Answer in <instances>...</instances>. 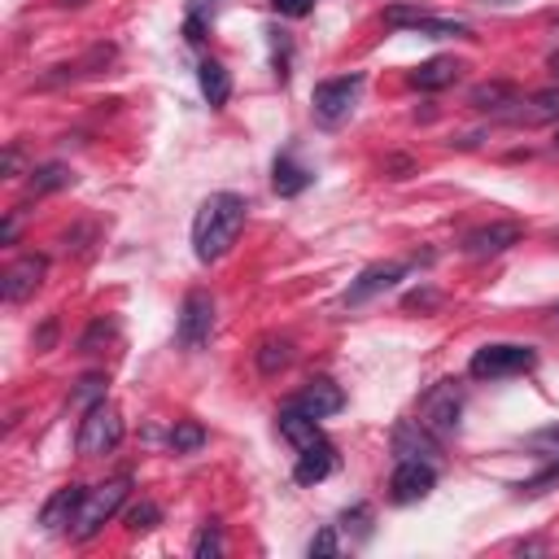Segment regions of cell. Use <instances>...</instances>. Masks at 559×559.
Returning <instances> with one entry per match:
<instances>
[{"instance_id": "6da1fadb", "label": "cell", "mask_w": 559, "mask_h": 559, "mask_svg": "<svg viewBox=\"0 0 559 559\" xmlns=\"http://www.w3.org/2000/svg\"><path fill=\"white\" fill-rule=\"evenodd\" d=\"M240 227H245V197H236V192L205 197L192 218V253L201 262H218L236 245Z\"/></svg>"}, {"instance_id": "7a4b0ae2", "label": "cell", "mask_w": 559, "mask_h": 559, "mask_svg": "<svg viewBox=\"0 0 559 559\" xmlns=\"http://www.w3.org/2000/svg\"><path fill=\"white\" fill-rule=\"evenodd\" d=\"M127 493H131V476H109V480L92 485L87 498H83V507H79V515H74V524H70V537L74 542H92L122 511Z\"/></svg>"}, {"instance_id": "3957f363", "label": "cell", "mask_w": 559, "mask_h": 559, "mask_svg": "<svg viewBox=\"0 0 559 559\" xmlns=\"http://www.w3.org/2000/svg\"><path fill=\"white\" fill-rule=\"evenodd\" d=\"M533 367H537V349L498 341V345H480V349L472 354L467 376H472V380H507V376H524V371H533Z\"/></svg>"}, {"instance_id": "277c9868", "label": "cell", "mask_w": 559, "mask_h": 559, "mask_svg": "<svg viewBox=\"0 0 559 559\" xmlns=\"http://www.w3.org/2000/svg\"><path fill=\"white\" fill-rule=\"evenodd\" d=\"M118 441H122V415L100 397L96 406H87V411H83L74 445H79V454H83V459H100V454L118 450Z\"/></svg>"}, {"instance_id": "5b68a950", "label": "cell", "mask_w": 559, "mask_h": 559, "mask_svg": "<svg viewBox=\"0 0 559 559\" xmlns=\"http://www.w3.org/2000/svg\"><path fill=\"white\" fill-rule=\"evenodd\" d=\"M358 92H362V74L323 79V83L314 87V118H319L323 127L345 122V118H349V109H354V100H358Z\"/></svg>"}, {"instance_id": "8992f818", "label": "cell", "mask_w": 559, "mask_h": 559, "mask_svg": "<svg viewBox=\"0 0 559 559\" xmlns=\"http://www.w3.org/2000/svg\"><path fill=\"white\" fill-rule=\"evenodd\" d=\"M459 411H463V389H459V380H441V384H432V389L424 393V402H419V424L432 428L437 437H445V432H454Z\"/></svg>"}, {"instance_id": "52a82bcc", "label": "cell", "mask_w": 559, "mask_h": 559, "mask_svg": "<svg viewBox=\"0 0 559 559\" xmlns=\"http://www.w3.org/2000/svg\"><path fill=\"white\" fill-rule=\"evenodd\" d=\"M210 332H214V297H210L205 288H192V293L183 297V306H179V328H175V336H179L183 349H201V345L210 341Z\"/></svg>"}, {"instance_id": "ba28073f", "label": "cell", "mask_w": 559, "mask_h": 559, "mask_svg": "<svg viewBox=\"0 0 559 559\" xmlns=\"http://www.w3.org/2000/svg\"><path fill=\"white\" fill-rule=\"evenodd\" d=\"M384 26H393V31H415V35H432V39H459V35H472L463 22L432 17L428 9H415V4H393V9H384Z\"/></svg>"}, {"instance_id": "9c48e42d", "label": "cell", "mask_w": 559, "mask_h": 559, "mask_svg": "<svg viewBox=\"0 0 559 559\" xmlns=\"http://www.w3.org/2000/svg\"><path fill=\"white\" fill-rule=\"evenodd\" d=\"M432 485H437V467H432L428 459H397V467H393V476H389V498L406 507V502L428 498Z\"/></svg>"}, {"instance_id": "30bf717a", "label": "cell", "mask_w": 559, "mask_h": 559, "mask_svg": "<svg viewBox=\"0 0 559 559\" xmlns=\"http://www.w3.org/2000/svg\"><path fill=\"white\" fill-rule=\"evenodd\" d=\"M520 236H524V227L511 223V218H502V223H485V227H472V231L463 236V253H467V258H498V253L511 249Z\"/></svg>"}, {"instance_id": "8fae6325", "label": "cell", "mask_w": 559, "mask_h": 559, "mask_svg": "<svg viewBox=\"0 0 559 559\" xmlns=\"http://www.w3.org/2000/svg\"><path fill=\"white\" fill-rule=\"evenodd\" d=\"M44 271H48V258H44V253H26V258H17V262H13V266L0 275V297H4L9 306L26 301V297L39 288Z\"/></svg>"}, {"instance_id": "7c38bea8", "label": "cell", "mask_w": 559, "mask_h": 559, "mask_svg": "<svg viewBox=\"0 0 559 559\" xmlns=\"http://www.w3.org/2000/svg\"><path fill=\"white\" fill-rule=\"evenodd\" d=\"M406 271H411V262H371V266H367V271L345 288V306H362L367 297H376V293L393 288Z\"/></svg>"}, {"instance_id": "4fadbf2b", "label": "cell", "mask_w": 559, "mask_h": 559, "mask_svg": "<svg viewBox=\"0 0 559 559\" xmlns=\"http://www.w3.org/2000/svg\"><path fill=\"white\" fill-rule=\"evenodd\" d=\"M393 454L397 459H428L432 463L441 454V437L432 428H424L419 419H406V424L393 428Z\"/></svg>"}, {"instance_id": "5bb4252c", "label": "cell", "mask_w": 559, "mask_h": 559, "mask_svg": "<svg viewBox=\"0 0 559 559\" xmlns=\"http://www.w3.org/2000/svg\"><path fill=\"white\" fill-rule=\"evenodd\" d=\"M293 406H297V411H306L310 419H328V415H336V411L345 406V393H341V384H336V380L319 376V380H310V384L293 397Z\"/></svg>"}, {"instance_id": "9a60e30c", "label": "cell", "mask_w": 559, "mask_h": 559, "mask_svg": "<svg viewBox=\"0 0 559 559\" xmlns=\"http://www.w3.org/2000/svg\"><path fill=\"white\" fill-rule=\"evenodd\" d=\"M83 498H87V489H83V485H61V489H52V498L39 507V524H44L48 533H57V528L74 524V515H79Z\"/></svg>"}, {"instance_id": "2e32d148", "label": "cell", "mask_w": 559, "mask_h": 559, "mask_svg": "<svg viewBox=\"0 0 559 559\" xmlns=\"http://www.w3.org/2000/svg\"><path fill=\"white\" fill-rule=\"evenodd\" d=\"M336 467V450L328 441H314L306 450H297V467H293V480L297 485H319L323 476H332Z\"/></svg>"}, {"instance_id": "e0dca14e", "label": "cell", "mask_w": 559, "mask_h": 559, "mask_svg": "<svg viewBox=\"0 0 559 559\" xmlns=\"http://www.w3.org/2000/svg\"><path fill=\"white\" fill-rule=\"evenodd\" d=\"M472 109H480V114H498V118H507L515 105H520V92H515V83H502V79H493V83H480V87H472Z\"/></svg>"}, {"instance_id": "ac0fdd59", "label": "cell", "mask_w": 559, "mask_h": 559, "mask_svg": "<svg viewBox=\"0 0 559 559\" xmlns=\"http://www.w3.org/2000/svg\"><path fill=\"white\" fill-rule=\"evenodd\" d=\"M511 122H528V127H542V122H559V87H546L528 100H520L511 114Z\"/></svg>"}, {"instance_id": "d6986e66", "label": "cell", "mask_w": 559, "mask_h": 559, "mask_svg": "<svg viewBox=\"0 0 559 559\" xmlns=\"http://www.w3.org/2000/svg\"><path fill=\"white\" fill-rule=\"evenodd\" d=\"M275 424H280V437H288L297 450H306V445L323 441V432H319V419H310V415H306V411H297V406H284Z\"/></svg>"}, {"instance_id": "ffe728a7", "label": "cell", "mask_w": 559, "mask_h": 559, "mask_svg": "<svg viewBox=\"0 0 559 559\" xmlns=\"http://www.w3.org/2000/svg\"><path fill=\"white\" fill-rule=\"evenodd\" d=\"M197 79H201V96L210 100V109H223L227 96H231V74L223 70V61L205 57V61L197 66Z\"/></svg>"}, {"instance_id": "44dd1931", "label": "cell", "mask_w": 559, "mask_h": 559, "mask_svg": "<svg viewBox=\"0 0 559 559\" xmlns=\"http://www.w3.org/2000/svg\"><path fill=\"white\" fill-rule=\"evenodd\" d=\"M459 61L454 57H432V61H424L415 74H411V83L419 87V92H437V87H450L454 79H459Z\"/></svg>"}, {"instance_id": "7402d4cb", "label": "cell", "mask_w": 559, "mask_h": 559, "mask_svg": "<svg viewBox=\"0 0 559 559\" xmlns=\"http://www.w3.org/2000/svg\"><path fill=\"white\" fill-rule=\"evenodd\" d=\"M271 188H275L280 197H297V192H306V188H310V170H306V166H297V162L284 153V157H275Z\"/></svg>"}, {"instance_id": "603a6c76", "label": "cell", "mask_w": 559, "mask_h": 559, "mask_svg": "<svg viewBox=\"0 0 559 559\" xmlns=\"http://www.w3.org/2000/svg\"><path fill=\"white\" fill-rule=\"evenodd\" d=\"M253 358H258V371H262V376H280V371L293 362V345H288L284 336H266Z\"/></svg>"}, {"instance_id": "cb8c5ba5", "label": "cell", "mask_w": 559, "mask_h": 559, "mask_svg": "<svg viewBox=\"0 0 559 559\" xmlns=\"http://www.w3.org/2000/svg\"><path fill=\"white\" fill-rule=\"evenodd\" d=\"M74 175L61 166V162H48V166H39V170H31V192L35 197H44V192H57V188H66Z\"/></svg>"}, {"instance_id": "d4e9b609", "label": "cell", "mask_w": 559, "mask_h": 559, "mask_svg": "<svg viewBox=\"0 0 559 559\" xmlns=\"http://www.w3.org/2000/svg\"><path fill=\"white\" fill-rule=\"evenodd\" d=\"M157 520H162V511H157V502H148V498H140V502H131V507L122 511V524H127L131 533H148Z\"/></svg>"}, {"instance_id": "484cf974", "label": "cell", "mask_w": 559, "mask_h": 559, "mask_svg": "<svg viewBox=\"0 0 559 559\" xmlns=\"http://www.w3.org/2000/svg\"><path fill=\"white\" fill-rule=\"evenodd\" d=\"M192 555L197 559H218L223 555V528H218V520H205L201 524V533L192 537Z\"/></svg>"}, {"instance_id": "4316f807", "label": "cell", "mask_w": 559, "mask_h": 559, "mask_svg": "<svg viewBox=\"0 0 559 559\" xmlns=\"http://www.w3.org/2000/svg\"><path fill=\"white\" fill-rule=\"evenodd\" d=\"M201 441H205V432H201V424H192V419H179L175 432H170V450H175V454H192Z\"/></svg>"}, {"instance_id": "83f0119b", "label": "cell", "mask_w": 559, "mask_h": 559, "mask_svg": "<svg viewBox=\"0 0 559 559\" xmlns=\"http://www.w3.org/2000/svg\"><path fill=\"white\" fill-rule=\"evenodd\" d=\"M100 397H105V380H100V376H87V380H79V389L70 393V402H74V406H83V411H87V406H96Z\"/></svg>"}, {"instance_id": "f1b7e54d", "label": "cell", "mask_w": 559, "mask_h": 559, "mask_svg": "<svg viewBox=\"0 0 559 559\" xmlns=\"http://www.w3.org/2000/svg\"><path fill=\"white\" fill-rule=\"evenodd\" d=\"M528 450H537L542 459H559V424L546 428V432H533L528 437Z\"/></svg>"}, {"instance_id": "f546056e", "label": "cell", "mask_w": 559, "mask_h": 559, "mask_svg": "<svg viewBox=\"0 0 559 559\" xmlns=\"http://www.w3.org/2000/svg\"><path fill=\"white\" fill-rule=\"evenodd\" d=\"M341 550V537H336V528L328 524V528H319L314 537H310V555H336Z\"/></svg>"}, {"instance_id": "4dcf8cb0", "label": "cell", "mask_w": 559, "mask_h": 559, "mask_svg": "<svg viewBox=\"0 0 559 559\" xmlns=\"http://www.w3.org/2000/svg\"><path fill=\"white\" fill-rule=\"evenodd\" d=\"M271 9H275L280 17H301V13L314 9V0H271Z\"/></svg>"}, {"instance_id": "1f68e13d", "label": "cell", "mask_w": 559, "mask_h": 559, "mask_svg": "<svg viewBox=\"0 0 559 559\" xmlns=\"http://www.w3.org/2000/svg\"><path fill=\"white\" fill-rule=\"evenodd\" d=\"M52 336H57V319H44V328L35 332V349H48V345H52Z\"/></svg>"}, {"instance_id": "d6a6232c", "label": "cell", "mask_w": 559, "mask_h": 559, "mask_svg": "<svg viewBox=\"0 0 559 559\" xmlns=\"http://www.w3.org/2000/svg\"><path fill=\"white\" fill-rule=\"evenodd\" d=\"M432 301H437L432 293H411V297H406V310H415V306H432Z\"/></svg>"}, {"instance_id": "836d02e7", "label": "cell", "mask_w": 559, "mask_h": 559, "mask_svg": "<svg viewBox=\"0 0 559 559\" xmlns=\"http://www.w3.org/2000/svg\"><path fill=\"white\" fill-rule=\"evenodd\" d=\"M13 236H17V218H4V227H0V240H4V245H13Z\"/></svg>"}, {"instance_id": "e575fe53", "label": "cell", "mask_w": 559, "mask_h": 559, "mask_svg": "<svg viewBox=\"0 0 559 559\" xmlns=\"http://www.w3.org/2000/svg\"><path fill=\"white\" fill-rule=\"evenodd\" d=\"M13 170H17V148L4 153V175H13Z\"/></svg>"}, {"instance_id": "d590c367", "label": "cell", "mask_w": 559, "mask_h": 559, "mask_svg": "<svg viewBox=\"0 0 559 559\" xmlns=\"http://www.w3.org/2000/svg\"><path fill=\"white\" fill-rule=\"evenodd\" d=\"M57 4H66V9H79V4H83V0H57Z\"/></svg>"}, {"instance_id": "8d00e7d4", "label": "cell", "mask_w": 559, "mask_h": 559, "mask_svg": "<svg viewBox=\"0 0 559 559\" xmlns=\"http://www.w3.org/2000/svg\"><path fill=\"white\" fill-rule=\"evenodd\" d=\"M555 148H559V127H555Z\"/></svg>"}, {"instance_id": "74e56055", "label": "cell", "mask_w": 559, "mask_h": 559, "mask_svg": "<svg viewBox=\"0 0 559 559\" xmlns=\"http://www.w3.org/2000/svg\"><path fill=\"white\" fill-rule=\"evenodd\" d=\"M555 35H559V17H555Z\"/></svg>"}, {"instance_id": "f35d334b", "label": "cell", "mask_w": 559, "mask_h": 559, "mask_svg": "<svg viewBox=\"0 0 559 559\" xmlns=\"http://www.w3.org/2000/svg\"><path fill=\"white\" fill-rule=\"evenodd\" d=\"M555 319H559V306H555Z\"/></svg>"}]
</instances>
